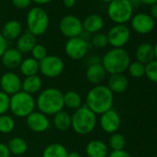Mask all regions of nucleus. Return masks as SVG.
<instances>
[{"label": "nucleus", "instance_id": "f3484780", "mask_svg": "<svg viewBox=\"0 0 157 157\" xmlns=\"http://www.w3.org/2000/svg\"><path fill=\"white\" fill-rule=\"evenodd\" d=\"M85 153L88 157H107L109 147L101 140H92L85 147Z\"/></svg>", "mask_w": 157, "mask_h": 157}, {"label": "nucleus", "instance_id": "2f4dec72", "mask_svg": "<svg viewBox=\"0 0 157 157\" xmlns=\"http://www.w3.org/2000/svg\"><path fill=\"white\" fill-rule=\"evenodd\" d=\"M128 71L132 78H142L143 76H145V65L138 61L130 62L128 67Z\"/></svg>", "mask_w": 157, "mask_h": 157}, {"label": "nucleus", "instance_id": "2eb2a0df", "mask_svg": "<svg viewBox=\"0 0 157 157\" xmlns=\"http://www.w3.org/2000/svg\"><path fill=\"white\" fill-rule=\"evenodd\" d=\"M26 125L32 131L42 133L49 129L51 123L47 116L39 111H34L26 117Z\"/></svg>", "mask_w": 157, "mask_h": 157}, {"label": "nucleus", "instance_id": "37998d69", "mask_svg": "<svg viewBox=\"0 0 157 157\" xmlns=\"http://www.w3.org/2000/svg\"><path fill=\"white\" fill-rule=\"evenodd\" d=\"M140 2L141 4H144V5H147V6L151 7V6L157 3V0H140Z\"/></svg>", "mask_w": 157, "mask_h": 157}, {"label": "nucleus", "instance_id": "c03bdc74", "mask_svg": "<svg viewBox=\"0 0 157 157\" xmlns=\"http://www.w3.org/2000/svg\"><path fill=\"white\" fill-rule=\"evenodd\" d=\"M32 1L38 5H45V4L50 3L51 1H53V0H32Z\"/></svg>", "mask_w": 157, "mask_h": 157}, {"label": "nucleus", "instance_id": "f03ea898", "mask_svg": "<svg viewBox=\"0 0 157 157\" xmlns=\"http://www.w3.org/2000/svg\"><path fill=\"white\" fill-rule=\"evenodd\" d=\"M63 93L54 87L42 90L35 99L36 108L45 116H54L64 108Z\"/></svg>", "mask_w": 157, "mask_h": 157}, {"label": "nucleus", "instance_id": "a19ab883", "mask_svg": "<svg viewBox=\"0 0 157 157\" xmlns=\"http://www.w3.org/2000/svg\"><path fill=\"white\" fill-rule=\"evenodd\" d=\"M150 16L154 20V21H157V3L151 6V9H150Z\"/></svg>", "mask_w": 157, "mask_h": 157}, {"label": "nucleus", "instance_id": "cd10ccee", "mask_svg": "<svg viewBox=\"0 0 157 157\" xmlns=\"http://www.w3.org/2000/svg\"><path fill=\"white\" fill-rule=\"evenodd\" d=\"M19 68L24 77L37 75L39 72V62L33 57H27L22 60Z\"/></svg>", "mask_w": 157, "mask_h": 157}, {"label": "nucleus", "instance_id": "7c9ffc66", "mask_svg": "<svg viewBox=\"0 0 157 157\" xmlns=\"http://www.w3.org/2000/svg\"><path fill=\"white\" fill-rule=\"evenodd\" d=\"M15 120L14 118L8 115H0V133L9 134L12 132L15 128Z\"/></svg>", "mask_w": 157, "mask_h": 157}, {"label": "nucleus", "instance_id": "4468645a", "mask_svg": "<svg viewBox=\"0 0 157 157\" xmlns=\"http://www.w3.org/2000/svg\"><path fill=\"white\" fill-rule=\"evenodd\" d=\"M99 125L103 131L108 134H113L117 132L121 126V117L117 111L115 109H110L102 115H100Z\"/></svg>", "mask_w": 157, "mask_h": 157}, {"label": "nucleus", "instance_id": "412c9836", "mask_svg": "<svg viewBox=\"0 0 157 157\" xmlns=\"http://www.w3.org/2000/svg\"><path fill=\"white\" fill-rule=\"evenodd\" d=\"M135 57H136V61L147 65L148 63H150L154 59L153 45L150 43L140 44L136 48Z\"/></svg>", "mask_w": 157, "mask_h": 157}, {"label": "nucleus", "instance_id": "58836bf2", "mask_svg": "<svg viewBox=\"0 0 157 157\" xmlns=\"http://www.w3.org/2000/svg\"><path fill=\"white\" fill-rule=\"evenodd\" d=\"M8 49V41L5 39V37L0 33V58L2 57L5 51Z\"/></svg>", "mask_w": 157, "mask_h": 157}, {"label": "nucleus", "instance_id": "49530a36", "mask_svg": "<svg viewBox=\"0 0 157 157\" xmlns=\"http://www.w3.org/2000/svg\"><path fill=\"white\" fill-rule=\"evenodd\" d=\"M153 49H154V59L157 60V42H156V44L153 45Z\"/></svg>", "mask_w": 157, "mask_h": 157}, {"label": "nucleus", "instance_id": "8fccbe9b", "mask_svg": "<svg viewBox=\"0 0 157 157\" xmlns=\"http://www.w3.org/2000/svg\"><path fill=\"white\" fill-rule=\"evenodd\" d=\"M129 1H130V0H129Z\"/></svg>", "mask_w": 157, "mask_h": 157}, {"label": "nucleus", "instance_id": "f704fd0d", "mask_svg": "<svg viewBox=\"0 0 157 157\" xmlns=\"http://www.w3.org/2000/svg\"><path fill=\"white\" fill-rule=\"evenodd\" d=\"M31 53H32V57L34 58L35 60H37L38 62L41 61L42 59H44L47 56V50H46L45 46H44L43 44H36Z\"/></svg>", "mask_w": 157, "mask_h": 157}, {"label": "nucleus", "instance_id": "9b49d317", "mask_svg": "<svg viewBox=\"0 0 157 157\" xmlns=\"http://www.w3.org/2000/svg\"><path fill=\"white\" fill-rule=\"evenodd\" d=\"M88 50V43L81 36L67 39L65 44V53L72 60H81L84 58Z\"/></svg>", "mask_w": 157, "mask_h": 157}, {"label": "nucleus", "instance_id": "9d476101", "mask_svg": "<svg viewBox=\"0 0 157 157\" xmlns=\"http://www.w3.org/2000/svg\"><path fill=\"white\" fill-rule=\"evenodd\" d=\"M108 44L113 48H123L129 41L131 33L126 24H115L106 33Z\"/></svg>", "mask_w": 157, "mask_h": 157}, {"label": "nucleus", "instance_id": "c756f323", "mask_svg": "<svg viewBox=\"0 0 157 157\" xmlns=\"http://www.w3.org/2000/svg\"><path fill=\"white\" fill-rule=\"evenodd\" d=\"M107 145L112 151L124 150V148L126 146V139L121 133H118V132L113 133L109 137Z\"/></svg>", "mask_w": 157, "mask_h": 157}, {"label": "nucleus", "instance_id": "423d86ee", "mask_svg": "<svg viewBox=\"0 0 157 157\" xmlns=\"http://www.w3.org/2000/svg\"><path fill=\"white\" fill-rule=\"evenodd\" d=\"M26 24L30 33L35 37L43 35L49 27V16L43 8L34 7L27 14Z\"/></svg>", "mask_w": 157, "mask_h": 157}, {"label": "nucleus", "instance_id": "c85d7f7f", "mask_svg": "<svg viewBox=\"0 0 157 157\" xmlns=\"http://www.w3.org/2000/svg\"><path fill=\"white\" fill-rule=\"evenodd\" d=\"M8 148L11 154L22 155L28 150V144L26 140L21 137H14L8 142Z\"/></svg>", "mask_w": 157, "mask_h": 157}, {"label": "nucleus", "instance_id": "393cba45", "mask_svg": "<svg viewBox=\"0 0 157 157\" xmlns=\"http://www.w3.org/2000/svg\"><path fill=\"white\" fill-rule=\"evenodd\" d=\"M64 107H67L70 110H77L83 105L82 98L81 94L75 91H67L63 94Z\"/></svg>", "mask_w": 157, "mask_h": 157}, {"label": "nucleus", "instance_id": "ddd939ff", "mask_svg": "<svg viewBox=\"0 0 157 157\" xmlns=\"http://www.w3.org/2000/svg\"><path fill=\"white\" fill-rule=\"evenodd\" d=\"M130 25L134 32L139 34H148L154 30L155 21L148 13L140 12L132 16Z\"/></svg>", "mask_w": 157, "mask_h": 157}, {"label": "nucleus", "instance_id": "79ce46f5", "mask_svg": "<svg viewBox=\"0 0 157 157\" xmlns=\"http://www.w3.org/2000/svg\"><path fill=\"white\" fill-rule=\"evenodd\" d=\"M63 4L66 8L71 9L75 6L76 4V0H63Z\"/></svg>", "mask_w": 157, "mask_h": 157}, {"label": "nucleus", "instance_id": "a878e982", "mask_svg": "<svg viewBox=\"0 0 157 157\" xmlns=\"http://www.w3.org/2000/svg\"><path fill=\"white\" fill-rule=\"evenodd\" d=\"M67 148L58 142H54L47 145L42 153V157H67Z\"/></svg>", "mask_w": 157, "mask_h": 157}, {"label": "nucleus", "instance_id": "20e7f679", "mask_svg": "<svg viewBox=\"0 0 157 157\" xmlns=\"http://www.w3.org/2000/svg\"><path fill=\"white\" fill-rule=\"evenodd\" d=\"M97 116L85 105L75 110L71 116V128L78 135H88L97 126Z\"/></svg>", "mask_w": 157, "mask_h": 157}, {"label": "nucleus", "instance_id": "ea45409f", "mask_svg": "<svg viewBox=\"0 0 157 157\" xmlns=\"http://www.w3.org/2000/svg\"><path fill=\"white\" fill-rule=\"evenodd\" d=\"M10 151L6 143L0 142V157H10Z\"/></svg>", "mask_w": 157, "mask_h": 157}, {"label": "nucleus", "instance_id": "72a5a7b5", "mask_svg": "<svg viewBox=\"0 0 157 157\" xmlns=\"http://www.w3.org/2000/svg\"><path fill=\"white\" fill-rule=\"evenodd\" d=\"M92 44L95 48H99V49L105 48L108 45V39L106 34L102 33H95L92 38Z\"/></svg>", "mask_w": 157, "mask_h": 157}, {"label": "nucleus", "instance_id": "f257e3e1", "mask_svg": "<svg viewBox=\"0 0 157 157\" xmlns=\"http://www.w3.org/2000/svg\"><path fill=\"white\" fill-rule=\"evenodd\" d=\"M113 105L114 94L106 85H95L86 94L85 105L96 116L112 109Z\"/></svg>", "mask_w": 157, "mask_h": 157}, {"label": "nucleus", "instance_id": "09e8293b", "mask_svg": "<svg viewBox=\"0 0 157 157\" xmlns=\"http://www.w3.org/2000/svg\"><path fill=\"white\" fill-rule=\"evenodd\" d=\"M156 157H157V155H156Z\"/></svg>", "mask_w": 157, "mask_h": 157}, {"label": "nucleus", "instance_id": "aec40b11", "mask_svg": "<svg viewBox=\"0 0 157 157\" xmlns=\"http://www.w3.org/2000/svg\"><path fill=\"white\" fill-rule=\"evenodd\" d=\"M83 31L89 33H98L105 27V20L98 14H91L87 16L82 21Z\"/></svg>", "mask_w": 157, "mask_h": 157}, {"label": "nucleus", "instance_id": "b1692460", "mask_svg": "<svg viewBox=\"0 0 157 157\" xmlns=\"http://www.w3.org/2000/svg\"><path fill=\"white\" fill-rule=\"evenodd\" d=\"M36 37L30 33L29 32L21 34L18 39H17V49L23 55V54H28L31 53L33 48L36 44Z\"/></svg>", "mask_w": 157, "mask_h": 157}, {"label": "nucleus", "instance_id": "1a4fd4ad", "mask_svg": "<svg viewBox=\"0 0 157 157\" xmlns=\"http://www.w3.org/2000/svg\"><path fill=\"white\" fill-rule=\"evenodd\" d=\"M59 31L67 39L80 37L83 32L82 21L76 16L66 15L59 21Z\"/></svg>", "mask_w": 157, "mask_h": 157}, {"label": "nucleus", "instance_id": "de8ad7c7", "mask_svg": "<svg viewBox=\"0 0 157 157\" xmlns=\"http://www.w3.org/2000/svg\"><path fill=\"white\" fill-rule=\"evenodd\" d=\"M100 1H102L104 3H110L111 1H113V0H100Z\"/></svg>", "mask_w": 157, "mask_h": 157}, {"label": "nucleus", "instance_id": "39448f33", "mask_svg": "<svg viewBox=\"0 0 157 157\" xmlns=\"http://www.w3.org/2000/svg\"><path fill=\"white\" fill-rule=\"evenodd\" d=\"M35 98L23 91L10 96V111L17 117H27L35 111Z\"/></svg>", "mask_w": 157, "mask_h": 157}, {"label": "nucleus", "instance_id": "7ed1b4c3", "mask_svg": "<svg viewBox=\"0 0 157 157\" xmlns=\"http://www.w3.org/2000/svg\"><path fill=\"white\" fill-rule=\"evenodd\" d=\"M130 62V56L124 48H112L101 59V64L110 75L124 73L128 70Z\"/></svg>", "mask_w": 157, "mask_h": 157}, {"label": "nucleus", "instance_id": "5701e85b", "mask_svg": "<svg viewBox=\"0 0 157 157\" xmlns=\"http://www.w3.org/2000/svg\"><path fill=\"white\" fill-rule=\"evenodd\" d=\"M43 87V81L40 76L33 75V76H29L25 77L24 80L22 81V85H21V91L33 95L34 94L40 93Z\"/></svg>", "mask_w": 157, "mask_h": 157}, {"label": "nucleus", "instance_id": "473e14b6", "mask_svg": "<svg viewBox=\"0 0 157 157\" xmlns=\"http://www.w3.org/2000/svg\"><path fill=\"white\" fill-rule=\"evenodd\" d=\"M145 76L151 82L157 83V60L153 59L145 65Z\"/></svg>", "mask_w": 157, "mask_h": 157}, {"label": "nucleus", "instance_id": "6ab92c4d", "mask_svg": "<svg viewBox=\"0 0 157 157\" xmlns=\"http://www.w3.org/2000/svg\"><path fill=\"white\" fill-rule=\"evenodd\" d=\"M106 86L113 94H123L128 88V80L124 73L113 74L108 78Z\"/></svg>", "mask_w": 157, "mask_h": 157}, {"label": "nucleus", "instance_id": "4c0bfd02", "mask_svg": "<svg viewBox=\"0 0 157 157\" xmlns=\"http://www.w3.org/2000/svg\"><path fill=\"white\" fill-rule=\"evenodd\" d=\"M107 157H132L127 151L120 150V151H112L109 152Z\"/></svg>", "mask_w": 157, "mask_h": 157}, {"label": "nucleus", "instance_id": "6e6552de", "mask_svg": "<svg viewBox=\"0 0 157 157\" xmlns=\"http://www.w3.org/2000/svg\"><path fill=\"white\" fill-rule=\"evenodd\" d=\"M65 69V63L57 56H46L39 61V72L45 78H55L59 77Z\"/></svg>", "mask_w": 157, "mask_h": 157}, {"label": "nucleus", "instance_id": "e433bc0d", "mask_svg": "<svg viewBox=\"0 0 157 157\" xmlns=\"http://www.w3.org/2000/svg\"><path fill=\"white\" fill-rule=\"evenodd\" d=\"M12 5L19 10H25L30 7L32 4V0H11Z\"/></svg>", "mask_w": 157, "mask_h": 157}, {"label": "nucleus", "instance_id": "0eeeda50", "mask_svg": "<svg viewBox=\"0 0 157 157\" xmlns=\"http://www.w3.org/2000/svg\"><path fill=\"white\" fill-rule=\"evenodd\" d=\"M134 12V8L129 0H113L107 6L108 18L116 24H126Z\"/></svg>", "mask_w": 157, "mask_h": 157}, {"label": "nucleus", "instance_id": "a18cd8bd", "mask_svg": "<svg viewBox=\"0 0 157 157\" xmlns=\"http://www.w3.org/2000/svg\"><path fill=\"white\" fill-rule=\"evenodd\" d=\"M67 157H82V155L78 151H70L67 153Z\"/></svg>", "mask_w": 157, "mask_h": 157}, {"label": "nucleus", "instance_id": "bb28decb", "mask_svg": "<svg viewBox=\"0 0 157 157\" xmlns=\"http://www.w3.org/2000/svg\"><path fill=\"white\" fill-rule=\"evenodd\" d=\"M53 123L56 129L66 131L71 128V116L67 112L62 110L54 115Z\"/></svg>", "mask_w": 157, "mask_h": 157}, {"label": "nucleus", "instance_id": "a211bd4d", "mask_svg": "<svg viewBox=\"0 0 157 157\" xmlns=\"http://www.w3.org/2000/svg\"><path fill=\"white\" fill-rule=\"evenodd\" d=\"M0 59H1L4 67L12 70L21 66L23 56L17 48H8Z\"/></svg>", "mask_w": 157, "mask_h": 157}, {"label": "nucleus", "instance_id": "dca6fc26", "mask_svg": "<svg viewBox=\"0 0 157 157\" xmlns=\"http://www.w3.org/2000/svg\"><path fill=\"white\" fill-rule=\"evenodd\" d=\"M106 75H107V72L105 71L101 62L90 64L87 67V69L85 72V77H86L87 82L93 84L94 86L103 84L104 81L106 78Z\"/></svg>", "mask_w": 157, "mask_h": 157}, {"label": "nucleus", "instance_id": "c9c22d12", "mask_svg": "<svg viewBox=\"0 0 157 157\" xmlns=\"http://www.w3.org/2000/svg\"><path fill=\"white\" fill-rule=\"evenodd\" d=\"M10 96L0 91V115H5L10 111Z\"/></svg>", "mask_w": 157, "mask_h": 157}, {"label": "nucleus", "instance_id": "f8f14e48", "mask_svg": "<svg viewBox=\"0 0 157 157\" xmlns=\"http://www.w3.org/2000/svg\"><path fill=\"white\" fill-rule=\"evenodd\" d=\"M22 80L14 71L5 72L0 78V88L1 91L10 96L21 91Z\"/></svg>", "mask_w": 157, "mask_h": 157}, {"label": "nucleus", "instance_id": "4be33fe9", "mask_svg": "<svg viewBox=\"0 0 157 157\" xmlns=\"http://www.w3.org/2000/svg\"><path fill=\"white\" fill-rule=\"evenodd\" d=\"M21 33L22 26L21 22L16 20H10L3 25L1 34L7 41H13L18 39L22 34Z\"/></svg>", "mask_w": 157, "mask_h": 157}]
</instances>
